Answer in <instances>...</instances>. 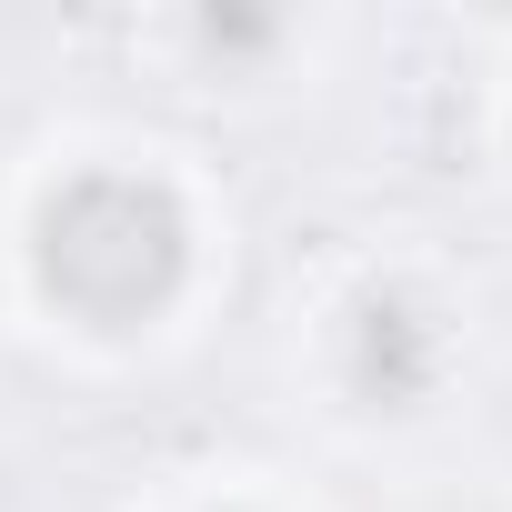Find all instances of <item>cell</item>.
I'll return each mask as SVG.
<instances>
[{
  "label": "cell",
  "mask_w": 512,
  "mask_h": 512,
  "mask_svg": "<svg viewBox=\"0 0 512 512\" xmlns=\"http://www.w3.org/2000/svg\"><path fill=\"white\" fill-rule=\"evenodd\" d=\"M121 41L151 81H181L201 101H292L332 71L342 21L282 11V0H181V11L121 21Z\"/></svg>",
  "instance_id": "3"
},
{
  "label": "cell",
  "mask_w": 512,
  "mask_h": 512,
  "mask_svg": "<svg viewBox=\"0 0 512 512\" xmlns=\"http://www.w3.org/2000/svg\"><path fill=\"white\" fill-rule=\"evenodd\" d=\"M472 161L492 191H512V31H492V61L472 71Z\"/></svg>",
  "instance_id": "5"
},
{
  "label": "cell",
  "mask_w": 512,
  "mask_h": 512,
  "mask_svg": "<svg viewBox=\"0 0 512 512\" xmlns=\"http://www.w3.org/2000/svg\"><path fill=\"white\" fill-rule=\"evenodd\" d=\"M131 512H332V502L282 462H191V472H161Z\"/></svg>",
  "instance_id": "4"
},
{
  "label": "cell",
  "mask_w": 512,
  "mask_h": 512,
  "mask_svg": "<svg viewBox=\"0 0 512 512\" xmlns=\"http://www.w3.org/2000/svg\"><path fill=\"white\" fill-rule=\"evenodd\" d=\"M231 171L141 111H51L0 161V332L71 382L191 362L241 292Z\"/></svg>",
  "instance_id": "1"
},
{
  "label": "cell",
  "mask_w": 512,
  "mask_h": 512,
  "mask_svg": "<svg viewBox=\"0 0 512 512\" xmlns=\"http://www.w3.org/2000/svg\"><path fill=\"white\" fill-rule=\"evenodd\" d=\"M492 372L482 272L432 231L332 241L282 302V392L332 452H432Z\"/></svg>",
  "instance_id": "2"
}]
</instances>
